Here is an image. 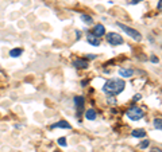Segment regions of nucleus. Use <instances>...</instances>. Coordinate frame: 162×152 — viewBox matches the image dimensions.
Here are the masks:
<instances>
[{"label":"nucleus","mask_w":162,"mask_h":152,"mask_svg":"<svg viewBox=\"0 0 162 152\" xmlns=\"http://www.w3.org/2000/svg\"><path fill=\"white\" fill-rule=\"evenodd\" d=\"M124 88H126L124 79H108L103 86V92L108 96H116V94L122 93Z\"/></svg>","instance_id":"nucleus-1"},{"label":"nucleus","mask_w":162,"mask_h":152,"mask_svg":"<svg viewBox=\"0 0 162 152\" xmlns=\"http://www.w3.org/2000/svg\"><path fill=\"white\" fill-rule=\"evenodd\" d=\"M116 24H118V27H120V28L123 30V31L126 32L127 35L131 36L132 39H135L136 42H139V40L142 39V35H141V32L136 31L135 28H131V27H128V26H124L123 23H116Z\"/></svg>","instance_id":"nucleus-2"},{"label":"nucleus","mask_w":162,"mask_h":152,"mask_svg":"<svg viewBox=\"0 0 162 152\" xmlns=\"http://www.w3.org/2000/svg\"><path fill=\"white\" fill-rule=\"evenodd\" d=\"M143 116H145V112L141 108H138V106H131L130 109L127 110V117L130 120H134V121L141 120Z\"/></svg>","instance_id":"nucleus-3"},{"label":"nucleus","mask_w":162,"mask_h":152,"mask_svg":"<svg viewBox=\"0 0 162 152\" xmlns=\"http://www.w3.org/2000/svg\"><path fill=\"white\" fill-rule=\"evenodd\" d=\"M107 42L112 46H120L123 45V38L116 32H110L107 34Z\"/></svg>","instance_id":"nucleus-4"},{"label":"nucleus","mask_w":162,"mask_h":152,"mask_svg":"<svg viewBox=\"0 0 162 152\" xmlns=\"http://www.w3.org/2000/svg\"><path fill=\"white\" fill-rule=\"evenodd\" d=\"M105 34V28H104L103 24H96L95 27H93V34L92 35H95L96 38H100V36H103Z\"/></svg>","instance_id":"nucleus-5"},{"label":"nucleus","mask_w":162,"mask_h":152,"mask_svg":"<svg viewBox=\"0 0 162 152\" xmlns=\"http://www.w3.org/2000/svg\"><path fill=\"white\" fill-rule=\"evenodd\" d=\"M73 66H76L77 69H87L88 62L85 59H74V61H73Z\"/></svg>","instance_id":"nucleus-6"},{"label":"nucleus","mask_w":162,"mask_h":152,"mask_svg":"<svg viewBox=\"0 0 162 152\" xmlns=\"http://www.w3.org/2000/svg\"><path fill=\"white\" fill-rule=\"evenodd\" d=\"M52 128H53V129H54V128H65V129H70V124H69L68 121H65V120H61V121H58V123L53 124V125H52Z\"/></svg>","instance_id":"nucleus-7"},{"label":"nucleus","mask_w":162,"mask_h":152,"mask_svg":"<svg viewBox=\"0 0 162 152\" xmlns=\"http://www.w3.org/2000/svg\"><path fill=\"white\" fill-rule=\"evenodd\" d=\"M74 105H76V109L77 110H81L84 106V97L83 96H77L74 97Z\"/></svg>","instance_id":"nucleus-8"},{"label":"nucleus","mask_w":162,"mask_h":152,"mask_svg":"<svg viewBox=\"0 0 162 152\" xmlns=\"http://www.w3.org/2000/svg\"><path fill=\"white\" fill-rule=\"evenodd\" d=\"M87 40H88V43H91L92 46H100V39L96 38V36L92 35V34H89V35L87 36Z\"/></svg>","instance_id":"nucleus-9"},{"label":"nucleus","mask_w":162,"mask_h":152,"mask_svg":"<svg viewBox=\"0 0 162 152\" xmlns=\"http://www.w3.org/2000/svg\"><path fill=\"white\" fill-rule=\"evenodd\" d=\"M119 74H120V77L128 78V77H132L134 70H131V69H120V70H119Z\"/></svg>","instance_id":"nucleus-10"},{"label":"nucleus","mask_w":162,"mask_h":152,"mask_svg":"<svg viewBox=\"0 0 162 152\" xmlns=\"http://www.w3.org/2000/svg\"><path fill=\"white\" fill-rule=\"evenodd\" d=\"M131 135L134 137H138V139H141V137H145L146 136V131H143V129H135V131H132L131 132Z\"/></svg>","instance_id":"nucleus-11"},{"label":"nucleus","mask_w":162,"mask_h":152,"mask_svg":"<svg viewBox=\"0 0 162 152\" xmlns=\"http://www.w3.org/2000/svg\"><path fill=\"white\" fill-rule=\"evenodd\" d=\"M96 110L95 109H88L87 110V113H85V117H87V120L92 121V120H96Z\"/></svg>","instance_id":"nucleus-12"},{"label":"nucleus","mask_w":162,"mask_h":152,"mask_svg":"<svg viewBox=\"0 0 162 152\" xmlns=\"http://www.w3.org/2000/svg\"><path fill=\"white\" fill-rule=\"evenodd\" d=\"M22 54H23V50H22V49H12V50L10 51V55H11L12 58H18V57H20Z\"/></svg>","instance_id":"nucleus-13"},{"label":"nucleus","mask_w":162,"mask_h":152,"mask_svg":"<svg viewBox=\"0 0 162 152\" xmlns=\"http://www.w3.org/2000/svg\"><path fill=\"white\" fill-rule=\"evenodd\" d=\"M81 20H83L85 24H92V23H93L92 16H88V15H85V14H83V15H81Z\"/></svg>","instance_id":"nucleus-14"},{"label":"nucleus","mask_w":162,"mask_h":152,"mask_svg":"<svg viewBox=\"0 0 162 152\" xmlns=\"http://www.w3.org/2000/svg\"><path fill=\"white\" fill-rule=\"evenodd\" d=\"M154 127L157 128V131H161V128H162V120L161 118H154Z\"/></svg>","instance_id":"nucleus-15"},{"label":"nucleus","mask_w":162,"mask_h":152,"mask_svg":"<svg viewBox=\"0 0 162 152\" xmlns=\"http://www.w3.org/2000/svg\"><path fill=\"white\" fill-rule=\"evenodd\" d=\"M149 145H150V141H149V140L146 139V140H143L142 143H139L138 147H139V148H142V149H145V148H147Z\"/></svg>","instance_id":"nucleus-16"},{"label":"nucleus","mask_w":162,"mask_h":152,"mask_svg":"<svg viewBox=\"0 0 162 152\" xmlns=\"http://www.w3.org/2000/svg\"><path fill=\"white\" fill-rule=\"evenodd\" d=\"M58 144L62 145V147H66V139H65V137H59V139H58Z\"/></svg>","instance_id":"nucleus-17"},{"label":"nucleus","mask_w":162,"mask_h":152,"mask_svg":"<svg viewBox=\"0 0 162 152\" xmlns=\"http://www.w3.org/2000/svg\"><path fill=\"white\" fill-rule=\"evenodd\" d=\"M107 102H108V104H110V105H116V100H115L114 97H108Z\"/></svg>","instance_id":"nucleus-18"},{"label":"nucleus","mask_w":162,"mask_h":152,"mask_svg":"<svg viewBox=\"0 0 162 152\" xmlns=\"http://www.w3.org/2000/svg\"><path fill=\"white\" fill-rule=\"evenodd\" d=\"M141 98H142V94H135V96H134V98H132V101H139V100H141Z\"/></svg>","instance_id":"nucleus-19"},{"label":"nucleus","mask_w":162,"mask_h":152,"mask_svg":"<svg viewBox=\"0 0 162 152\" xmlns=\"http://www.w3.org/2000/svg\"><path fill=\"white\" fill-rule=\"evenodd\" d=\"M95 58H96L95 54H88L87 55V59H95Z\"/></svg>","instance_id":"nucleus-20"},{"label":"nucleus","mask_w":162,"mask_h":152,"mask_svg":"<svg viewBox=\"0 0 162 152\" xmlns=\"http://www.w3.org/2000/svg\"><path fill=\"white\" fill-rule=\"evenodd\" d=\"M151 62H153V63H157V62H158V58H155V57H151Z\"/></svg>","instance_id":"nucleus-21"},{"label":"nucleus","mask_w":162,"mask_h":152,"mask_svg":"<svg viewBox=\"0 0 162 152\" xmlns=\"http://www.w3.org/2000/svg\"><path fill=\"white\" fill-rule=\"evenodd\" d=\"M157 7H158V10H161V7H162V0H159V1H158V4H157Z\"/></svg>","instance_id":"nucleus-22"},{"label":"nucleus","mask_w":162,"mask_h":152,"mask_svg":"<svg viewBox=\"0 0 162 152\" xmlns=\"http://www.w3.org/2000/svg\"><path fill=\"white\" fill-rule=\"evenodd\" d=\"M139 1H142V0H132V1H131V4H136V3H139Z\"/></svg>","instance_id":"nucleus-23"},{"label":"nucleus","mask_w":162,"mask_h":152,"mask_svg":"<svg viewBox=\"0 0 162 152\" xmlns=\"http://www.w3.org/2000/svg\"><path fill=\"white\" fill-rule=\"evenodd\" d=\"M151 152H161V149H159V148H154V149H151Z\"/></svg>","instance_id":"nucleus-24"},{"label":"nucleus","mask_w":162,"mask_h":152,"mask_svg":"<svg viewBox=\"0 0 162 152\" xmlns=\"http://www.w3.org/2000/svg\"><path fill=\"white\" fill-rule=\"evenodd\" d=\"M54 152H59V151H54Z\"/></svg>","instance_id":"nucleus-25"}]
</instances>
